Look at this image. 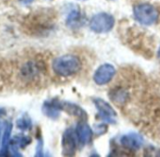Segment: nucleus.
Returning a JSON list of instances; mask_svg holds the SVG:
<instances>
[{"instance_id": "obj_1", "label": "nucleus", "mask_w": 160, "mask_h": 157, "mask_svg": "<svg viewBox=\"0 0 160 157\" xmlns=\"http://www.w3.org/2000/svg\"><path fill=\"white\" fill-rule=\"evenodd\" d=\"M82 67L80 60L73 55H62L52 62L53 71L59 77H71L78 73Z\"/></svg>"}, {"instance_id": "obj_2", "label": "nucleus", "mask_w": 160, "mask_h": 157, "mask_svg": "<svg viewBox=\"0 0 160 157\" xmlns=\"http://www.w3.org/2000/svg\"><path fill=\"white\" fill-rule=\"evenodd\" d=\"M134 18L143 26H152L158 19V12L154 6L149 3H140L133 9Z\"/></svg>"}, {"instance_id": "obj_3", "label": "nucleus", "mask_w": 160, "mask_h": 157, "mask_svg": "<svg viewBox=\"0 0 160 157\" xmlns=\"http://www.w3.org/2000/svg\"><path fill=\"white\" fill-rule=\"evenodd\" d=\"M115 26V18L108 13H99L93 15L90 21V29L95 33H108Z\"/></svg>"}, {"instance_id": "obj_4", "label": "nucleus", "mask_w": 160, "mask_h": 157, "mask_svg": "<svg viewBox=\"0 0 160 157\" xmlns=\"http://www.w3.org/2000/svg\"><path fill=\"white\" fill-rule=\"evenodd\" d=\"M92 101L98 111V117L103 122L108 124H114L116 122L117 112L108 102L99 98L93 99Z\"/></svg>"}, {"instance_id": "obj_5", "label": "nucleus", "mask_w": 160, "mask_h": 157, "mask_svg": "<svg viewBox=\"0 0 160 157\" xmlns=\"http://www.w3.org/2000/svg\"><path fill=\"white\" fill-rule=\"evenodd\" d=\"M77 137L75 133V130L72 128L66 129L62 134L61 138V147L62 153L65 156H73L77 149Z\"/></svg>"}, {"instance_id": "obj_6", "label": "nucleus", "mask_w": 160, "mask_h": 157, "mask_svg": "<svg viewBox=\"0 0 160 157\" xmlns=\"http://www.w3.org/2000/svg\"><path fill=\"white\" fill-rule=\"evenodd\" d=\"M116 74V68L111 63L100 65L93 74V81L97 85H106L112 81Z\"/></svg>"}, {"instance_id": "obj_7", "label": "nucleus", "mask_w": 160, "mask_h": 157, "mask_svg": "<svg viewBox=\"0 0 160 157\" xmlns=\"http://www.w3.org/2000/svg\"><path fill=\"white\" fill-rule=\"evenodd\" d=\"M120 143L125 149L131 150H138L144 143L143 137L138 133L131 132L126 134H123L120 138Z\"/></svg>"}, {"instance_id": "obj_8", "label": "nucleus", "mask_w": 160, "mask_h": 157, "mask_svg": "<svg viewBox=\"0 0 160 157\" xmlns=\"http://www.w3.org/2000/svg\"><path fill=\"white\" fill-rule=\"evenodd\" d=\"M92 133L93 130L90 127L86 120H82L81 122H79L75 128V133L78 140V144L82 147L90 144L92 142Z\"/></svg>"}, {"instance_id": "obj_9", "label": "nucleus", "mask_w": 160, "mask_h": 157, "mask_svg": "<svg viewBox=\"0 0 160 157\" xmlns=\"http://www.w3.org/2000/svg\"><path fill=\"white\" fill-rule=\"evenodd\" d=\"M42 111L45 116H47L50 119L57 120L60 116V112L62 111V105L61 100H58L57 99H53L50 100H46L43 102Z\"/></svg>"}, {"instance_id": "obj_10", "label": "nucleus", "mask_w": 160, "mask_h": 157, "mask_svg": "<svg viewBox=\"0 0 160 157\" xmlns=\"http://www.w3.org/2000/svg\"><path fill=\"white\" fill-rule=\"evenodd\" d=\"M61 105H62V111L66 112L67 114H69L72 116H75L79 119H81V120L87 121L88 114L86 113V111L83 108H81L76 103L61 100Z\"/></svg>"}, {"instance_id": "obj_11", "label": "nucleus", "mask_w": 160, "mask_h": 157, "mask_svg": "<svg viewBox=\"0 0 160 157\" xmlns=\"http://www.w3.org/2000/svg\"><path fill=\"white\" fill-rule=\"evenodd\" d=\"M32 142V139L29 136L27 135H23V134H18L13 136L11 139V149L12 152V155L14 156H22V154H20L19 152V149H24L27 146H28L30 143Z\"/></svg>"}, {"instance_id": "obj_12", "label": "nucleus", "mask_w": 160, "mask_h": 157, "mask_svg": "<svg viewBox=\"0 0 160 157\" xmlns=\"http://www.w3.org/2000/svg\"><path fill=\"white\" fill-rule=\"evenodd\" d=\"M12 124L9 121L5 122L4 124V131H3V136L1 141V149H0V156L7 155L8 149L10 147L11 139H12Z\"/></svg>"}, {"instance_id": "obj_13", "label": "nucleus", "mask_w": 160, "mask_h": 157, "mask_svg": "<svg viewBox=\"0 0 160 157\" xmlns=\"http://www.w3.org/2000/svg\"><path fill=\"white\" fill-rule=\"evenodd\" d=\"M81 19L82 16L80 10L76 7H73L72 9H71L66 16V24L70 28H76L81 24Z\"/></svg>"}, {"instance_id": "obj_14", "label": "nucleus", "mask_w": 160, "mask_h": 157, "mask_svg": "<svg viewBox=\"0 0 160 157\" xmlns=\"http://www.w3.org/2000/svg\"><path fill=\"white\" fill-rule=\"evenodd\" d=\"M109 97L116 103L122 104V103H123V102H125L127 100L128 94L125 91L122 90V89H115L112 92H110Z\"/></svg>"}, {"instance_id": "obj_15", "label": "nucleus", "mask_w": 160, "mask_h": 157, "mask_svg": "<svg viewBox=\"0 0 160 157\" xmlns=\"http://www.w3.org/2000/svg\"><path fill=\"white\" fill-rule=\"evenodd\" d=\"M16 126L19 130H21L23 132L28 131L32 128V120L28 115H25V116H21L19 119H17Z\"/></svg>"}, {"instance_id": "obj_16", "label": "nucleus", "mask_w": 160, "mask_h": 157, "mask_svg": "<svg viewBox=\"0 0 160 157\" xmlns=\"http://www.w3.org/2000/svg\"><path fill=\"white\" fill-rule=\"evenodd\" d=\"M93 132L97 134V135H103L108 132V125L107 123H99L94 125L93 127Z\"/></svg>"}, {"instance_id": "obj_17", "label": "nucleus", "mask_w": 160, "mask_h": 157, "mask_svg": "<svg viewBox=\"0 0 160 157\" xmlns=\"http://www.w3.org/2000/svg\"><path fill=\"white\" fill-rule=\"evenodd\" d=\"M43 140L42 139V137L38 138V143L36 146V152H35V156L37 157H42L43 156Z\"/></svg>"}, {"instance_id": "obj_18", "label": "nucleus", "mask_w": 160, "mask_h": 157, "mask_svg": "<svg viewBox=\"0 0 160 157\" xmlns=\"http://www.w3.org/2000/svg\"><path fill=\"white\" fill-rule=\"evenodd\" d=\"M19 1H21L22 3L26 4V5H28V4H31L34 0H19Z\"/></svg>"}, {"instance_id": "obj_19", "label": "nucleus", "mask_w": 160, "mask_h": 157, "mask_svg": "<svg viewBox=\"0 0 160 157\" xmlns=\"http://www.w3.org/2000/svg\"><path fill=\"white\" fill-rule=\"evenodd\" d=\"M5 114H6V111H5V109H3V108H0V116H4Z\"/></svg>"}, {"instance_id": "obj_20", "label": "nucleus", "mask_w": 160, "mask_h": 157, "mask_svg": "<svg viewBox=\"0 0 160 157\" xmlns=\"http://www.w3.org/2000/svg\"><path fill=\"white\" fill-rule=\"evenodd\" d=\"M157 58H158V60L160 61V46H159L158 51H157Z\"/></svg>"}, {"instance_id": "obj_21", "label": "nucleus", "mask_w": 160, "mask_h": 157, "mask_svg": "<svg viewBox=\"0 0 160 157\" xmlns=\"http://www.w3.org/2000/svg\"><path fill=\"white\" fill-rule=\"evenodd\" d=\"M2 141V138H1V126H0V143Z\"/></svg>"}, {"instance_id": "obj_22", "label": "nucleus", "mask_w": 160, "mask_h": 157, "mask_svg": "<svg viewBox=\"0 0 160 157\" xmlns=\"http://www.w3.org/2000/svg\"><path fill=\"white\" fill-rule=\"evenodd\" d=\"M108 1H116V0H108Z\"/></svg>"}, {"instance_id": "obj_23", "label": "nucleus", "mask_w": 160, "mask_h": 157, "mask_svg": "<svg viewBox=\"0 0 160 157\" xmlns=\"http://www.w3.org/2000/svg\"><path fill=\"white\" fill-rule=\"evenodd\" d=\"M82 1H85V0H82Z\"/></svg>"}]
</instances>
